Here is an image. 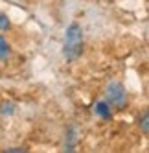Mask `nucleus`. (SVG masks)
I'll list each match as a JSON object with an SVG mask.
<instances>
[{
    "mask_svg": "<svg viewBox=\"0 0 149 153\" xmlns=\"http://www.w3.org/2000/svg\"><path fill=\"white\" fill-rule=\"evenodd\" d=\"M83 50V31L77 22H74L66 30V41H65V53L70 61L77 59Z\"/></svg>",
    "mask_w": 149,
    "mask_h": 153,
    "instance_id": "1",
    "label": "nucleus"
},
{
    "mask_svg": "<svg viewBox=\"0 0 149 153\" xmlns=\"http://www.w3.org/2000/svg\"><path fill=\"white\" fill-rule=\"evenodd\" d=\"M9 28H11V22H9L7 15L0 11V31H6V30H9Z\"/></svg>",
    "mask_w": 149,
    "mask_h": 153,
    "instance_id": "5",
    "label": "nucleus"
},
{
    "mask_svg": "<svg viewBox=\"0 0 149 153\" xmlns=\"http://www.w3.org/2000/svg\"><path fill=\"white\" fill-rule=\"evenodd\" d=\"M107 98L112 105H116L118 109H123L127 103V94L122 83H111L107 87Z\"/></svg>",
    "mask_w": 149,
    "mask_h": 153,
    "instance_id": "2",
    "label": "nucleus"
},
{
    "mask_svg": "<svg viewBox=\"0 0 149 153\" xmlns=\"http://www.w3.org/2000/svg\"><path fill=\"white\" fill-rule=\"evenodd\" d=\"M96 114L101 116V118H105V120H109V118L112 116V113H111V105L105 103V102H100L98 105H96Z\"/></svg>",
    "mask_w": 149,
    "mask_h": 153,
    "instance_id": "3",
    "label": "nucleus"
},
{
    "mask_svg": "<svg viewBox=\"0 0 149 153\" xmlns=\"http://www.w3.org/2000/svg\"><path fill=\"white\" fill-rule=\"evenodd\" d=\"M9 53H11V48H9V42H7L4 37H0V59H6V57H9Z\"/></svg>",
    "mask_w": 149,
    "mask_h": 153,
    "instance_id": "4",
    "label": "nucleus"
},
{
    "mask_svg": "<svg viewBox=\"0 0 149 153\" xmlns=\"http://www.w3.org/2000/svg\"><path fill=\"white\" fill-rule=\"evenodd\" d=\"M142 126H144V133L147 135V131H149V129H147V114H144V120H142Z\"/></svg>",
    "mask_w": 149,
    "mask_h": 153,
    "instance_id": "6",
    "label": "nucleus"
}]
</instances>
